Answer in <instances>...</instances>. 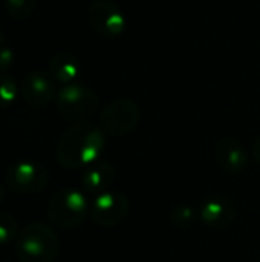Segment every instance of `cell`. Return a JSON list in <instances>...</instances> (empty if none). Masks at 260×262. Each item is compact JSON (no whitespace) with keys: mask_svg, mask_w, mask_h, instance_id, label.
<instances>
[{"mask_svg":"<svg viewBox=\"0 0 260 262\" xmlns=\"http://www.w3.org/2000/svg\"><path fill=\"white\" fill-rule=\"evenodd\" d=\"M104 132L92 123L83 121L70 126L57 146V160L66 169H78L98 161L104 149Z\"/></svg>","mask_w":260,"mask_h":262,"instance_id":"6da1fadb","label":"cell"},{"mask_svg":"<svg viewBox=\"0 0 260 262\" xmlns=\"http://www.w3.org/2000/svg\"><path fill=\"white\" fill-rule=\"evenodd\" d=\"M60 243L55 232L41 224L25 226L17 236V256L20 262H52L58 255Z\"/></svg>","mask_w":260,"mask_h":262,"instance_id":"7a4b0ae2","label":"cell"},{"mask_svg":"<svg viewBox=\"0 0 260 262\" xmlns=\"http://www.w3.org/2000/svg\"><path fill=\"white\" fill-rule=\"evenodd\" d=\"M90 204L86 195L77 189H61L52 195L48 204L51 223L60 229H74L89 215Z\"/></svg>","mask_w":260,"mask_h":262,"instance_id":"3957f363","label":"cell"},{"mask_svg":"<svg viewBox=\"0 0 260 262\" xmlns=\"http://www.w3.org/2000/svg\"><path fill=\"white\" fill-rule=\"evenodd\" d=\"M57 106L60 114L77 123H83L90 118L98 109L97 94L83 83H69L57 94Z\"/></svg>","mask_w":260,"mask_h":262,"instance_id":"277c9868","label":"cell"},{"mask_svg":"<svg viewBox=\"0 0 260 262\" xmlns=\"http://www.w3.org/2000/svg\"><path fill=\"white\" fill-rule=\"evenodd\" d=\"M141 109L130 98H115L106 104L100 114V126L110 137L130 134L139 123Z\"/></svg>","mask_w":260,"mask_h":262,"instance_id":"5b68a950","label":"cell"},{"mask_svg":"<svg viewBox=\"0 0 260 262\" xmlns=\"http://www.w3.org/2000/svg\"><path fill=\"white\" fill-rule=\"evenodd\" d=\"M48 169L35 161L14 163L6 172V186L15 193H37L48 186Z\"/></svg>","mask_w":260,"mask_h":262,"instance_id":"8992f818","label":"cell"},{"mask_svg":"<svg viewBox=\"0 0 260 262\" xmlns=\"http://www.w3.org/2000/svg\"><path fill=\"white\" fill-rule=\"evenodd\" d=\"M129 213H130V203L127 196L113 190L95 196L89 210L92 221L101 227L120 226L127 220Z\"/></svg>","mask_w":260,"mask_h":262,"instance_id":"52a82bcc","label":"cell"},{"mask_svg":"<svg viewBox=\"0 0 260 262\" xmlns=\"http://www.w3.org/2000/svg\"><path fill=\"white\" fill-rule=\"evenodd\" d=\"M87 20L90 28L104 38H116L126 29L123 11L110 0L93 2L87 11Z\"/></svg>","mask_w":260,"mask_h":262,"instance_id":"ba28073f","label":"cell"},{"mask_svg":"<svg viewBox=\"0 0 260 262\" xmlns=\"http://www.w3.org/2000/svg\"><path fill=\"white\" fill-rule=\"evenodd\" d=\"M213 158L216 164L227 173L236 175L247 169L248 155L242 143L233 137H225L216 141L213 147Z\"/></svg>","mask_w":260,"mask_h":262,"instance_id":"9c48e42d","label":"cell"},{"mask_svg":"<svg viewBox=\"0 0 260 262\" xmlns=\"http://www.w3.org/2000/svg\"><path fill=\"white\" fill-rule=\"evenodd\" d=\"M20 94L28 104L41 107L55 97V84L54 80L44 72L31 71L23 77L20 83Z\"/></svg>","mask_w":260,"mask_h":262,"instance_id":"30bf717a","label":"cell"},{"mask_svg":"<svg viewBox=\"0 0 260 262\" xmlns=\"http://www.w3.org/2000/svg\"><path fill=\"white\" fill-rule=\"evenodd\" d=\"M199 218L210 227H228L236 218V207L225 196H210L201 203Z\"/></svg>","mask_w":260,"mask_h":262,"instance_id":"8fae6325","label":"cell"},{"mask_svg":"<svg viewBox=\"0 0 260 262\" xmlns=\"http://www.w3.org/2000/svg\"><path fill=\"white\" fill-rule=\"evenodd\" d=\"M113 178H115V169L110 163L95 161L93 164L87 166L86 172L83 173L81 187L84 189V192L98 196L104 192H109Z\"/></svg>","mask_w":260,"mask_h":262,"instance_id":"7c38bea8","label":"cell"},{"mask_svg":"<svg viewBox=\"0 0 260 262\" xmlns=\"http://www.w3.org/2000/svg\"><path fill=\"white\" fill-rule=\"evenodd\" d=\"M80 71L81 69L77 57L69 52H58L49 60V74L55 81L61 84L75 83L80 75Z\"/></svg>","mask_w":260,"mask_h":262,"instance_id":"4fadbf2b","label":"cell"},{"mask_svg":"<svg viewBox=\"0 0 260 262\" xmlns=\"http://www.w3.org/2000/svg\"><path fill=\"white\" fill-rule=\"evenodd\" d=\"M20 94V86L8 74H0V107L12 106Z\"/></svg>","mask_w":260,"mask_h":262,"instance_id":"5bb4252c","label":"cell"},{"mask_svg":"<svg viewBox=\"0 0 260 262\" xmlns=\"http://www.w3.org/2000/svg\"><path fill=\"white\" fill-rule=\"evenodd\" d=\"M37 0H5L6 12L15 18V20H23L29 17L35 8Z\"/></svg>","mask_w":260,"mask_h":262,"instance_id":"9a60e30c","label":"cell"},{"mask_svg":"<svg viewBox=\"0 0 260 262\" xmlns=\"http://www.w3.org/2000/svg\"><path fill=\"white\" fill-rule=\"evenodd\" d=\"M18 236V223L9 213H0V244H6Z\"/></svg>","mask_w":260,"mask_h":262,"instance_id":"2e32d148","label":"cell"},{"mask_svg":"<svg viewBox=\"0 0 260 262\" xmlns=\"http://www.w3.org/2000/svg\"><path fill=\"white\" fill-rule=\"evenodd\" d=\"M196 215H195V210L190 207V206H176L173 210H172V215H170V221L176 226V227H181V229H185V227H190L195 221Z\"/></svg>","mask_w":260,"mask_h":262,"instance_id":"e0dca14e","label":"cell"},{"mask_svg":"<svg viewBox=\"0 0 260 262\" xmlns=\"http://www.w3.org/2000/svg\"><path fill=\"white\" fill-rule=\"evenodd\" d=\"M14 60H15V55H14L12 49L2 45L0 46V74H3L6 69H9L12 66Z\"/></svg>","mask_w":260,"mask_h":262,"instance_id":"ac0fdd59","label":"cell"},{"mask_svg":"<svg viewBox=\"0 0 260 262\" xmlns=\"http://www.w3.org/2000/svg\"><path fill=\"white\" fill-rule=\"evenodd\" d=\"M253 157L257 163H260V137H257L253 143Z\"/></svg>","mask_w":260,"mask_h":262,"instance_id":"d6986e66","label":"cell"},{"mask_svg":"<svg viewBox=\"0 0 260 262\" xmlns=\"http://www.w3.org/2000/svg\"><path fill=\"white\" fill-rule=\"evenodd\" d=\"M3 196H5V189H3V186L0 184V204H2V201H3Z\"/></svg>","mask_w":260,"mask_h":262,"instance_id":"ffe728a7","label":"cell"},{"mask_svg":"<svg viewBox=\"0 0 260 262\" xmlns=\"http://www.w3.org/2000/svg\"><path fill=\"white\" fill-rule=\"evenodd\" d=\"M3 45V37H2V32H0V46Z\"/></svg>","mask_w":260,"mask_h":262,"instance_id":"44dd1931","label":"cell"}]
</instances>
